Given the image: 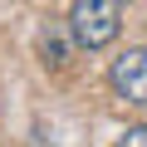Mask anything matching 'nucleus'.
Instances as JSON below:
<instances>
[{"label": "nucleus", "instance_id": "nucleus-1", "mask_svg": "<svg viewBox=\"0 0 147 147\" xmlns=\"http://www.w3.org/2000/svg\"><path fill=\"white\" fill-rule=\"evenodd\" d=\"M123 30V5L118 0H74L69 10V34L79 49H108Z\"/></svg>", "mask_w": 147, "mask_h": 147}, {"label": "nucleus", "instance_id": "nucleus-2", "mask_svg": "<svg viewBox=\"0 0 147 147\" xmlns=\"http://www.w3.org/2000/svg\"><path fill=\"white\" fill-rule=\"evenodd\" d=\"M108 84H113V93H118V98H127V103L147 108V44H142V49H127V54H118V59H113Z\"/></svg>", "mask_w": 147, "mask_h": 147}, {"label": "nucleus", "instance_id": "nucleus-3", "mask_svg": "<svg viewBox=\"0 0 147 147\" xmlns=\"http://www.w3.org/2000/svg\"><path fill=\"white\" fill-rule=\"evenodd\" d=\"M118 147H147V123H137V127H127V132L118 137Z\"/></svg>", "mask_w": 147, "mask_h": 147}, {"label": "nucleus", "instance_id": "nucleus-4", "mask_svg": "<svg viewBox=\"0 0 147 147\" xmlns=\"http://www.w3.org/2000/svg\"><path fill=\"white\" fill-rule=\"evenodd\" d=\"M44 54H54V64H64V39L54 30H44Z\"/></svg>", "mask_w": 147, "mask_h": 147}]
</instances>
